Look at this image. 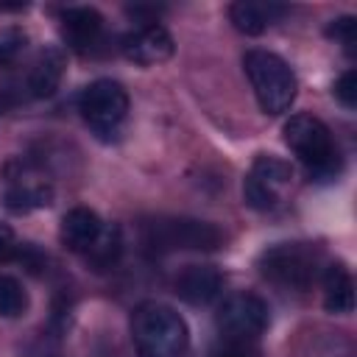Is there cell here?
<instances>
[{"label":"cell","instance_id":"obj_7","mask_svg":"<svg viewBox=\"0 0 357 357\" xmlns=\"http://www.w3.org/2000/svg\"><path fill=\"white\" fill-rule=\"evenodd\" d=\"M268 304L254 296V293H234L229 296L218 315H215V324L220 329L223 337L229 340H245V343H254L265 329H268Z\"/></svg>","mask_w":357,"mask_h":357},{"label":"cell","instance_id":"obj_24","mask_svg":"<svg viewBox=\"0 0 357 357\" xmlns=\"http://www.w3.org/2000/svg\"><path fill=\"white\" fill-rule=\"evenodd\" d=\"M14 248H17V243H14V229H11L8 223H0V262L11 259Z\"/></svg>","mask_w":357,"mask_h":357},{"label":"cell","instance_id":"obj_3","mask_svg":"<svg viewBox=\"0 0 357 357\" xmlns=\"http://www.w3.org/2000/svg\"><path fill=\"white\" fill-rule=\"evenodd\" d=\"M243 70H245L251 89L257 95V103L265 114H284L293 106L298 84L282 56L254 47L243 56Z\"/></svg>","mask_w":357,"mask_h":357},{"label":"cell","instance_id":"obj_6","mask_svg":"<svg viewBox=\"0 0 357 357\" xmlns=\"http://www.w3.org/2000/svg\"><path fill=\"white\" fill-rule=\"evenodd\" d=\"M78 112L98 137H114L128 114V92L112 78H98L78 95Z\"/></svg>","mask_w":357,"mask_h":357},{"label":"cell","instance_id":"obj_14","mask_svg":"<svg viewBox=\"0 0 357 357\" xmlns=\"http://www.w3.org/2000/svg\"><path fill=\"white\" fill-rule=\"evenodd\" d=\"M287 8L284 6H276V3H254V0H240V3H231L229 6V20L231 25L245 33V36H257L262 33L276 17H282Z\"/></svg>","mask_w":357,"mask_h":357},{"label":"cell","instance_id":"obj_17","mask_svg":"<svg viewBox=\"0 0 357 357\" xmlns=\"http://www.w3.org/2000/svg\"><path fill=\"white\" fill-rule=\"evenodd\" d=\"M120 251H123L120 229H117V226H103L100 237L84 251V259H86L95 271H106V268H112V265L117 262Z\"/></svg>","mask_w":357,"mask_h":357},{"label":"cell","instance_id":"obj_23","mask_svg":"<svg viewBox=\"0 0 357 357\" xmlns=\"http://www.w3.org/2000/svg\"><path fill=\"white\" fill-rule=\"evenodd\" d=\"M212 357H257V349H254V343L223 337V343L212 351Z\"/></svg>","mask_w":357,"mask_h":357},{"label":"cell","instance_id":"obj_2","mask_svg":"<svg viewBox=\"0 0 357 357\" xmlns=\"http://www.w3.org/2000/svg\"><path fill=\"white\" fill-rule=\"evenodd\" d=\"M284 142L287 148L304 162L307 173L318 181H326V178H335L340 173V153H337V145L329 134V128L312 117V114H293L284 128Z\"/></svg>","mask_w":357,"mask_h":357},{"label":"cell","instance_id":"obj_4","mask_svg":"<svg viewBox=\"0 0 357 357\" xmlns=\"http://www.w3.org/2000/svg\"><path fill=\"white\" fill-rule=\"evenodd\" d=\"M142 243L153 254L170 251H218L223 245V231L209 220L195 218H151L142 220Z\"/></svg>","mask_w":357,"mask_h":357},{"label":"cell","instance_id":"obj_21","mask_svg":"<svg viewBox=\"0 0 357 357\" xmlns=\"http://www.w3.org/2000/svg\"><path fill=\"white\" fill-rule=\"evenodd\" d=\"M335 98L346 106V109H354L357 106V73L354 70H346L337 81H335Z\"/></svg>","mask_w":357,"mask_h":357},{"label":"cell","instance_id":"obj_1","mask_svg":"<svg viewBox=\"0 0 357 357\" xmlns=\"http://www.w3.org/2000/svg\"><path fill=\"white\" fill-rule=\"evenodd\" d=\"M131 340L139 357H184L190 329L173 307L142 301L131 312Z\"/></svg>","mask_w":357,"mask_h":357},{"label":"cell","instance_id":"obj_9","mask_svg":"<svg viewBox=\"0 0 357 357\" xmlns=\"http://www.w3.org/2000/svg\"><path fill=\"white\" fill-rule=\"evenodd\" d=\"M120 50L128 61L151 67V64H162L173 56V36L167 33L165 25L159 22H145L137 31L126 33L120 42Z\"/></svg>","mask_w":357,"mask_h":357},{"label":"cell","instance_id":"obj_12","mask_svg":"<svg viewBox=\"0 0 357 357\" xmlns=\"http://www.w3.org/2000/svg\"><path fill=\"white\" fill-rule=\"evenodd\" d=\"M103 220L98 218L95 209L89 206H73L64 218H61V229H59V237L64 243V248L75 251V254H84L103 231Z\"/></svg>","mask_w":357,"mask_h":357},{"label":"cell","instance_id":"obj_20","mask_svg":"<svg viewBox=\"0 0 357 357\" xmlns=\"http://www.w3.org/2000/svg\"><path fill=\"white\" fill-rule=\"evenodd\" d=\"M25 42H28L25 31H20V28H6V31L0 33V64H11V61L20 56V50L25 47Z\"/></svg>","mask_w":357,"mask_h":357},{"label":"cell","instance_id":"obj_18","mask_svg":"<svg viewBox=\"0 0 357 357\" xmlns=\"http://www.w3.org/2000/svg\"><path fill=\"white\" fill-rule=\"evenodd\" d=\"M28 310V293L14 276L0 273V315L3 318H20Z\"/></svg>","mask_w":357,"mask_h":357},{"label":"cell","instance_id":"obj_19","mask_svg":"<svg viewBox=\"0 0 357 357\" xmlns=\"http://www.w3.org/2000/svg\"><path fill=\"white\" fill-rule=\"evenodd\" d=\"M326 36H332L335 42H340L349 53L354 50V42H357V20L354 17H337L326 25Z\"/></svg>","mask_w":357,"mask_h":357},{"label":"cell","instance_id":"obj_10","mask_svg":"<svg viewBox=\"0 0 357 357\" xmlns=\"http://www.w3.org/2000/svg\"><path fill=\"white\" fill-rule=\"evenodd\" d=\"M61 36L70 50L92 53L103 39V17L89 6H70L61 11Z\"/></svg>","mask_w":357,"mask_h":357},{"label":"cell","instance_id":"obj_22","mask_svg":"<svg viewBox=\"0 0 357 357\" xmlns=\"http://www.w3.org/2000/svg\"><path fill=\"white\" fill-rule=\"evenodd\" d=\"M11 257H17V259L31 271V273H39V271L45 268V254H42L33 243H22V245H17Z\"/></svg>","mask_w":357,"mask_h":357},{"label":"cell","instance_id":"obj_16","mask_svg":"<svg viewBox=\"0 0 357 357\" xmlns=\"http://www.w3.org/2000/svg\"><path fill=\"white\" fill-rule=\"evenodd\" d=\"M248 178H254L257 184H262V187L271 190V192H279L282 187L290 184V178H293V167H290V162L282 159V156L259 153V156L254 159V165H251Z\"/></svg>","mask_w":357,"mask_h":357},{"label":"cell","instance_id":"obj_13","mask_svg":"<svg viewBox=\"0 0 357 357\" xmlns=\"http://www.w3.org/2000/svg\"><path fill=\"white\" fill-rule=\"evenodd\" d=\"M324 310L332 315H349L354 310V282L343 262H332L324 271Z\"/></svg>","mask_w":357,"mask_h":357},{"label":"cell","instance_id":"obj_8","mask_svg":"<svg viewBox=\"0 0 357 357\" xmlns=\"http://www.w3.org/2000/svg\"><path fill=\"white\" fill-rule=\"evenodd\" d=\"M6 206L11 212H31V209H42V206H50L53 204V187L45 181V178H36L28 173V167L22 162H8L6 167Z\"/></svg>","mask_w":357,"mask_h":357},{"label":"cell","instance_id":"obj_11","mask_svg":"<svg viewBox=\"0 0 357 357\" xmlns=\"http://www.w3.org/2000/svg\"><path fill=\"white\" fill-rule=\"evenodd\" d=\"M223 290V273L212 265H187L176 276V296L192 307L209 304Z\"/></svg>","mask_w":357,"mask_h":357},{"label":"cell","instance_id":"obj_15","mask_svg":"<svg viewBox=\"0 0 357 357\" xmlns=\"http://www.w3.org/2000/svg\"><path fill=\"white\" fill-rule=\"evenodd\" d=\"M61 75H64V53L59 47H45L31 73H28V89L33 98H50L59 84H61Z\"/></svg>","mask_w":357,"mask_h":357},{"label":"cell","instance_id":"obj_5","mask_svg":"<svg viewBox=\"0 0 357 357\" xmlns=\"http://www.w3.org/2000/svg\"><path fill=\"white\" fill-rule=\"evenodd\" d=\"M321 265V248L310 243H276L265 248L257 259L259 273L287 290H307Z\"/></svg>","mask_w":357,"mask_h":357}]
</instances>
